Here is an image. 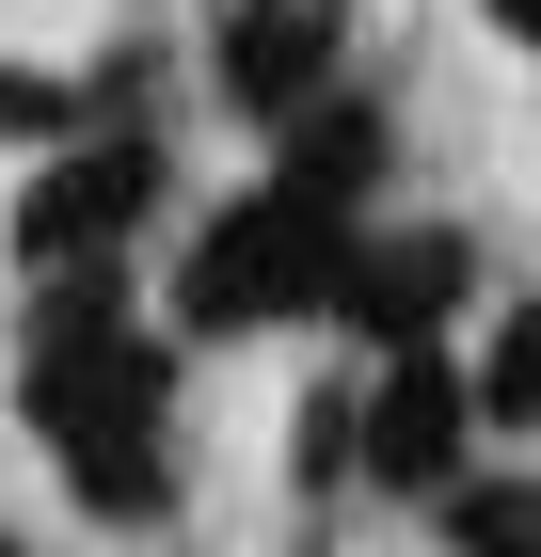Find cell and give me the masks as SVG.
<instances>
[{"instance_id":"5b68a950","label":"cell","mask_w":541,"mask_h":557,"mask_svg":"<svg viewBox=\"0 0 541 557\" xmlns=\"http://www.w3.org/2000/svg\"><path fill=\"white\" fill-rule=\"evenodd\" d=\"M208 81H223V112H255V128L319 112V96L351 81V0H223Z\"/></svg>"},{"instance_id":"7c38bea8","label":"cell","mask_w":541,"mask_h":557,"mask_svg":"<svg viewBox=\"0 0 541 557\" xmlns=\"http://www.w3.org/2000/svg\"><path fill=\"white\" fill-rule=\"evenodd\" d=\"M478 16H494V33H526V48H541V0H478Z\"/></svg>"},{"instance_id":"8992f818","label":"cell","mask_w":541,"mask_h":557,"mask_svg":"<svg viewBox=\"0 0 541 557\" xmlns=\"http://www.w3.org/2000/svg\"><path fill=\"white\" fill-rule=\"evenodd\" d=\"M478 287V239H446V223H398V239H351V271H334V335H367V350H430L446 335V302Z\"/></svg>"},{"instance_id":"ba28073f","label":"cell","mask_w":541,"mask_h":557,"mask_svg":"<svg viewBox=\"0 0 541 557\" xmlns=\"http://www.w3.org/2000/svg\"><path fill=\"white\" fill-rule=\"evenodd\" d=\"M430 525H446V557H541V478H478L462 462L430 494Z\"/></svg>"},{"instance_id":"52a82bcc","label":"cell","mask_w":541,"mask_h":557,"mask_svg":"<svg viewBox=\"0 0 541 557\" xmlns=\"http://www.w3.org/2000/svg\"><path fill=\"white\" fill-rule=\"evenodd\" d=\"M271 144H287V160H271V191H303V208H334V223H351V208L382 191V144H398V128H382V96H351V81H334L319 112H287Z\"/></svg>"},{"instance_id":"277c9868","label":"cell","mask_w":541,"mask_h":557,"mask_svg":"<svg viewBox=\"0 0 541 557\" xmlns=\"http://www.w3.org/2000/svg\"><path fill=\"white\" fill-rule=\"evenodd\" d=\"M462 446H478V398H462L446 350H382L367 383H351V478H382V494H446Z\"/></svg>"},{"instance_id":"3957f363","label":"cell","mask_w":541,"mask_h":557,"mask_svg":"<svg viewBox=\"0 0 541 557\" xmlns=\"http://www.w3.org/2000/svg\"><path fill=\"white\" fill-rule=\"evenodd\" d=\"M160 208V144L144 128H81V144H48L33 191H16V271H96L127 256V223Z\"/></svg>"},{"instance_id":"9c48e42d","label":"cell","mask_w":541,"mask_h":557,"mask_svg":"<svg viewBox=\"0 0 541 557\" xmlns=\"http://www.w3.org/2000/svg\"><path fill=\"white\" fill-rule=\"evenodd\" d=\"M462 398H478L494 430H541V287H509V319L478 335V383Z\"/></svg>"},{"instance_id":"30bf717a","label":"cell","mask_w":541,"mask_h":557,"mask_svg":"<svg viewBox=\"0 0 541 557\" xmlns=\"http://www.w3.org/2000/svg\"><path fill=\"white\" fill-rule=\"evenodd\" d=\"M96 128V96L81 81H48V64H0V144H81Z\"/></svg>"},{"instance_id":"6da1fadb","label":"cell","mask_w":541,"mask_h":557,"mask_svg":"<svg viewBox=\"0 0 541 557\" xmlns=\"http://www.w3.org/2000/svg\"><path fill=\"white\" fill-rule=\"evenodd\" d=\"M16 414H33V446L64 462V494H81L96 525H160L175 510V350L144 335V302H127V256L96 271H33V335H16Z\"/></svg>"},{"instance_id":"8fae6325","label":"cell","mask_w":541,"mask_h":557,"mask_svg":"<svg viewBox=\"0 0 541 557\" xmlns=\"http://www.w3.org/2000/svg\"><path fill=\"white\" fill-rule=\"evenodd\" d=\"M303 478H351V383L303 398Z\"/></svg>"},{"instance_id":"4fadbf2b","label":"cell","mask_w":541,"mask_h":557,"mask_svg":"<svg viewBox=\"0 0 541 557\" xmlns=\"http://www.w3.org/2000/svg\"><path fill=\"white\" fill-rule=\"evenodd\" d=\"M0 557H33V542H16V525H0Z\"/></svg>"},{"instance_id":"7a4b0ae2","label":"cell","mask_w":541,"mask_h":557,"mask_svg":"<svg viewBox=\"0 0 541 557\" xmlns=\"http://www.w3.org/2000/svg\"><path fill=\"white\" fill-rule=\"evenodd\" d=\"M334 271H351V223H334V208L239 191V208H208V239L175 256V335H271V319H319Z\"/></svg>"}]
</instances>
